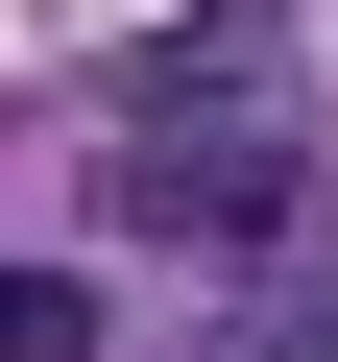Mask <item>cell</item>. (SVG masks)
I'll return each mask as SVG.
<instances>
[{
	"instance_id": "obj_1",
	"label": "cell",
	"mask_w": 338,
	"mask_h": 362,
	"mask_svg": "<svg viewBox=\"0 0 338 362\" xmlns=\"http://www.w3.org/2000/svg\"><path fill=\"white\" fill-rule=\"evenodd\" d=\"M121 242H169V266H290V218H314V121L290 97H169V121H121Z\"/></svg>"
},
{
	"instance_id": "obj_2",
	"label": "cell",
	"mask_w": 338,
	"mask_h": 362,
	"mask_svg": "<svg viewBox=\"0 0 338 362\" xmlns=\"http://www.w3.org/2000/svg\"><path fill=\"white\" fill-rule=\"evenodd\" d=\"M0 362H97V290L73 266H0Z\"/></svg>"
},
{
	"instance_id": "obj_3",
	"label": "cell",
	"mask_w": 338,
	"mask_h": 362,
	"mask_svg": "<svg viewBox=\"0 0 338 362\" xmlns=\"http://www.w3.org/2000/svg\"><path fill=\"white\" fill-rule=\"evenodd\" d=\"M218 362H338V290H242V338Z\"/></svg>"
}]
</instances>
